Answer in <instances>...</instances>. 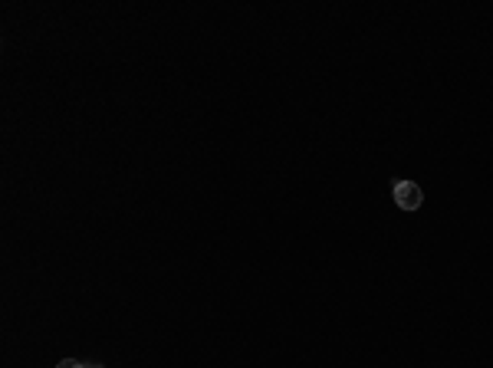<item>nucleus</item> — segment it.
Here are the masks:
<instances>
[{"mask_svg":"<svg viewBox=\"0 0 493 368\" xmlns=\"http://www.w3.org/2000/svg\"><path fill=\"white\" fill-rule=\"evenodd\" d=\"M395 204L402 207V210H418V207L425 204V191H421V184H414V181H395Z\"/></svg>","mask_w":493,"mask_h":368,"instance_id":"f257e3e1","label":"nucleus"},{"mask_svg":"<svg viewBox=\"0 0 493 368\" xmlns=\"http://www.w3.org/2000/svg\"><path fill=\"white\" fill-rule=\"evenodd\" d=\"M86 368H103V365L99 362H86Z\"/></svg>","mask_w":493,"mask_h":368,"instance_id":"7ed1b4c3","label":"nucleus"},{"mask_svg":"<svg viewBox=\"0 0 493 368\" xmlns=\"http://www.w3.org/2000/svg\"><path fill=\"white\" fill-rule=\"evenodd\" d=\"M56 368H86V362H79V358H63Z\"/></svg>","mask_w":493,"mask_h":368,"instance_id":"f03ea898","label":"nucleus"}]
</instances>
